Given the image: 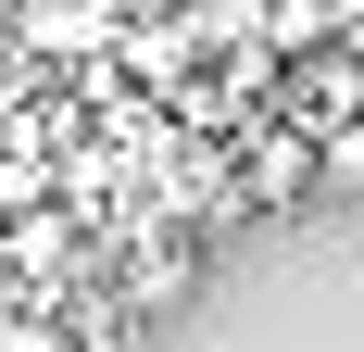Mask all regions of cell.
I'll use <instances>...</instances> for the list:
<instances>
[{
    "instance_id": "6da1fadb",
    "label": "cell",
    "mask_w": 364,
    "mask_h": 352,
    "mask_svg": "<svg viewBox=\"0 0 364 352\" xmlns=\"http://www.w3.org/2000/svg\"><path fill=\"white\" fill-rule=\"evenodd\" d=\"M277 126H289V139H339V126H364V51L277 63Z\"/></svg>"
},
{
    "instance_id": "7a4b0ae2",
    "label": "cell",
    "mask_w": 364,
    "mask_h": 352,
    "mask_svg": "<svg viewBox=\"0 0 364 352\" xmlns=\"http://www.w3.org/2000/svg\"><path fill=\"white\" fill-rule=\"evenodd\" d=\"M301 189H314V139L264 126V139H252V202H301Z\"/></svg>"
},
{
    "instance_id": "3957f363",
    "label": "cell",
    "mask_w": 364,
    "mask_h": 352,
    "mask_svg": "<svg viewBox=\"0 0 364 352\" xmlns=\"http://www.w3.org/2000/svg\"><path fill=\"white\" fill-rule=\"evenodd\" d=\"M314 189H352V202H364V126H339V139H314Z\"/></svg>"
},
{
    "instance_id": "277c9868",
    "label": "cell",
    "mask_w": 364,
    "mask_h": 352,
    "mask_svg": "<svg viewBox=\"0 0 364 352\" xmlns=\"http://www.w3.org/2000/svg\"><path fill=\"white\" fill-rule=\"evenodd\" d=\"M26 38H101V0H26Z\"/></svg>"
},
{
    "instance_id": "5b68a950",
    "label": "cell",
    "mask_w": 364,
    "mask_h": 352,
    "mask_svg": "<svg viewBox=\"0 0 364 352\" xmlns=\"http://www.w3.org/2000/svg\"><path fill=\"white\" fill-rule=\"evenodd\" d=\"M0 352H75V340H63L50 315H13V327H0Z\"/></svg>"
},
{
    "instance_id": "8992f818",
    "label": "cell",
    "mask_w": 364,
    "mask_h": 352,
    "mask_svg": "<svg viewBox=\"0 0 364 352\" xmlns=\"http://www.w3.org/2000/svg\"><path fill=\"white\" fill-rule=\"evenodd\" d=\"M38 189H50V176H38V164H13V151H0V214H13V202H38Z\"/></svg>"
}]
</instances>
